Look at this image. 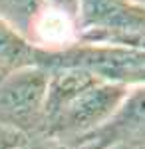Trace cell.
Returning <instances> with one entry per match:
<instances>
[{
  "label": "cell",
  "instance_id": "cell-2",
  "mask_svg": "<svg viewBox=\"0 0 145 149\" xmlns=\"http://www.w3.org/2000/svg\"><path fill=\"white\" fill-rule=\"evenodd\" d=\"M38 66L46 70L82 68L123 88L145 86V50L135 48L78 42L60 52L38 50Z\"/></svg>",
  "mask_w": 145,
  "mask_h": 149
},
{
  "label": "cell",
  "instance_id": "cell-9",
  "mask_svg": "<svg viewBox=\"0 0 145 149\" xmlns=\"http://www.w3.org/2000/svg\"><path fill=\"white\" fill-rule=\"evenodd\" d=\"M24 139L26 137L20 135L18 131L0 125V149H18Z\"/></svg>",
  "mask_w": 145,
  "mask_h": 149
},
{
  "label": "cell",
  "instance_id": "cell-7",
  "mask_svg": "<svg viewBox=\"0 0 145 149\" xmlns=\"http://www.w3.org/2000/svg\"><path fill=\"white\" fill-rule=\"evenodd\" d=\"M44 8V0H0V20L32 44L34 28Z\"/></svg>",
  "mask_w": 145,
  "mask_h": 149
},
{
  "label": "cell",
  "instance_id": "cell-5",
  "mask_svg": "<svg viewBox=\"0 0 145 149\" xmlns=\"http://www.w3.org/2000/svg\"><path fill=\"white\" fill-rule=\"evenodd\" d=\"M79 145L96 149H145V86L129 88L115 113Z\"/></svg>",
  "mask_w": 145,
  "mask_h": 149
},
{
  "label": "cell",
  "instance_id": "cell-12",
  "mask_svg": "<svg viewBox=\"0 0 145 149\" xmlns=\"http://www.w3.org/2000/svg\"><path fill=\"white\" fill-rule=\"evenodd\" d=\"M115 149H129V147H115Z\"/></svg>",
  "mask_w": 145,
  "mask_h": 149
},
{
  "label": "cell",
  "instance_id": "cell-6",
  "mask_svg": "<svg viewBox=\"0 0 145 149\" xmlns=\"http://www.w3.org/2000/svg\"><path fill=\"white\" fill-rule=\"evenodd\" d=\"M26 66H38V48L0 20V76Z\"/></svg>",
  "mask_w": 145,
  "mask_h": 149
},
{
  "label": "cell",
  "instance_id": "cell-11",
  "mask_svg": "<svg viewBox=\"0 0 145 149\" xmlns=\"http://www.w3.org/2000/svg\"><path fill=\"white\" fill-rule=\"evenodd\" d=\"M133 2H137L139 6H143V8H145V0H133Z\"/></svg>",
  "mask_w": 145,
  "mask_h": 149
},
{
  "label": "cell",
  "instance_id": "cell-1",
  "mask_svg": "<svg viewBox=\"0 0 145 149\" xmlns=\"http://www.w3.org/2000/svg\"><path fill=\"white\" fill-rule=\"evenodd\" d=\"M127 90L82 68L50 70L40 137L79 145L115 113Z\"/></svg>",
  "mask_w": 145,
  "mask_h": 149
},
{
  "label": "cell",
  "instance_id": "cell-10",
  "mask_svg": "<svg viewBox=\"0 0 145 149\" xmlns=\"http://www.w3.org/2000/svg\"><path fill=\"white\" fill-rule=\"evenodd\" d=\"M46 6L54 8L58 12H64L68 16L76 18L78 20V14H79V0H44Z\"/></svg>",
  "mask_w": 145,
  "mask_h": 149
},
{
  "label": "cell",
  "instance_id": "cell-4",
  "mask_svg": "<svg viewBox=\"0 0 145 149\" xmlns=\"http://www.w3.org/2000/svg\"><path fill=\"white\" fill-rule=\"evenodd\" d=\"M50 70L26 66L0 76V125L24 137L40 135Z\"/></svg>",
  "mask_w": 145,
  "mask_h": 149
},
{
  "label": "cell",
  "instance_id": "cell-3",
  "mask_svg": "<svg viewBox=\"0 0 145 149\" xmlns=\"http://www.w3.org/2000/svg\"><path fill=\"white\" fill-rule=\"evenodd\" d=\"M79 42L145 50V8L133 0H79Z\"/></svg>",
  "mask_w": 145,
  "mask_h": 149
},
{
  "label": "cell",
  "instance_id": "cell-8",
  "mask_svg": "<svg viewBox=\"0 0 145 149\" xmlns=\"http://www.w3.org/2000/svg\"><path fill=\"white\" fill-rule=\"evenodd\" d=\"M18 149H96V147H91V145H70V143H62V141H54V139L36 135V137H26Z\"/></svg>",
  "mask_w": 145,
  "mask_h": 149
}]
</instances>
